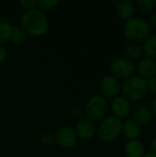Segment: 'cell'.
Instances as JSON below:
<instances>
[{
    "mask_svg": "<svg viewBox=\"0 0 156 157\" xmlns=\"http://www.w3.org/2000/svg\"><path fill=\"white\" fill-rule=\"evenodd\" d=\"M122 121L115 116L106 118L98 128L99 138L105 143L113 142L122 132Z\"/></svg>",
    "mask_w": 156,
    "mask_h": 157,
    "instance_id": "4",
    "label": "cell"
},
{
    "mask_svg": "<svg viewBox=\"0 0 156 157\" xmlns=\"http://www.w3.org/2000/svg\"><path fill=\"white\" fill-rule=\"evenodd\" d=\"M125 57L131 62L140 61L143 58V51L141 46L134 42H129L124 47Z\"/></svg>",
    "mask_w": 156,
    "mask_h": 157,
    "instance_id": "16",
    "label": "cell"
},
{
    "mask_svg": "<svg viewBox=\"0 0 156 157\" xmlns=\"http://www.w3.org/2000/svg\"><path fill=\"white\" fill-rule=\"evenodd\" d=\"M60 1L58 0H40L38 1V6L44 10H50L53 7H55L57 5H59Z\"/></svg>",
    "mask_w": 156,
    "mask_h": 157,
    "instance_id": "21",
    "label": "cell"
},
{
    "mask_svg": "<svg viewBox=\"0 0 156 157\" xmlns=\"http://www.w3.org/2000/svg\"><path fill=\"white\" fill-rule=\"evenodd\" d=\"M139 76L145 80H150L156 76V62L154 59L142 58L137 64Z\"/></svg>",
    "mask_w": 156,
    "mask_h": 157,
    "instance_id": "11",
    "label": "cell"
},
{
    "mask_svg": "<svg viewBox=\"0 0 156 157\" xmlns=\"http://www.w3.org/2000/svg\"><path fill=\"white\" fill-rule=\"evenodd\" d=\"M22 26L24 31L32 36H40L44 34L48 29V21L46 17L38 9L27 11L22 17Z\"/></svg>",
    "mask_w": 156,
    "mask_h": 157,
    "instance_id": "2",
    "label": "cell"
},
{
    "mask_svg": "<svg viewBox=\"0 0 156 157\" xmlns=\"http://www.w3.org/2000/svg\"><path fill=\"white\" fill-rule=\"evenodd\" d=\"M57 142L63 149H71L76 144V133L70 127H63L57 132Z\"/></svg>",
    "mask_w": 156,
    "mask_h": 157,
    "instance_id": "10",
    "label": "cell"
},
{
    "mask_svg": "<svg viewBox=\"0 0 156 157\" xmlns=\"http://www.w3.org/2000/svg\"><path fill=\"white\" fill-rule=\"evenodd\" d=\"M76 132L82 139H89L94 135L95 126L89 121H81L76 126Z\"/></svg>",
    "mask_w": 156,
    "mask_h": 157,
    "instance_id": "17",
    "label": "cell"
},
{
    "mask_svg": "<svg viewBox=\"0 0 156 157\" xmlns=\"http://www.w3.org/2000/svg\"><path fill=\"white\" fill-rule=\"evenodd\" d=\"M135 5L131 1L123 0L120 1L116 6V11L119 17L122 19L128 20L131 17H133V15L135 13Z\"/></svg>",
    "mask_w": 156,
    "mask_h": 157,
    "instance_id": "13",
    "label": "cell"
},
{
    "mask_svg": "<svg viewBox=\"0 0 156 157\" xmlns=\"http://www.w3.org/2000/svg\"><path fill=\"white\" fill-rule=\"evenodd\" d=\"M20 4L22 5V6L24 8L31 10V9H33V7L37 4V2L34 0H22V1H20Z\"/></svg>",
    "mask_w": 156,
    "mask_h": 157,
    "instance_id": "23",
    "label": "cell"
},
{
    "mask_svg": "<svg viewBox=\"0 0 156 157\" xmlns=\"http://www.w3.org/2000/svg\"><path fill=\"white\" fill-rule=\"evenodd\" d=\"M108 109L106 99L99 95L93 96L86 104V114L91 120H100L106 114Z\"/></svg>",
    "mask_w": 156,
    "mask_h": 157,
    "instance_id": "6",
    "label": "cell"
},
{
    "mask_svg": "<svg viewBox=\"0 0 156 157\" xmlns=\"http://www.w3.org/2000/svg\"><path fill=\"white\" fill-rule=\"evenodd\" d=\"M122 132L129 141L138 140L142 134V128L134 121L128 120L122 125Z\"/></svg>",
    "mask_w": 156,
    "mask_h": 157,
    "instance_id": "12",
    "label": "cell"
},
{
    "mask_svg": "<svg viewBox=\"0 0 156 157\" xmlns=\"http://www.w3.org/2000/svg\"><path fill=\"white\" fill-rule=\"evenodd\" d=\"M9 39L11 40V41L14 44L22 45L26 40V33H25L24 29H22L21 28L13 27L12 30H11V33H10Z\"/></svg>",
    "mask_w": 156,
    "mask_h": 157,
    "instance_id": "18",
    "label": "cell"
},
{
    "mask_svg": "<svg viewBox=\"0 0 156 157\" xmlns=\"http://www.w3.org/2000/svg\"><path fill=\"white\" fill-rule=\"evenodd\" d=\"M149 24L151 26V28H154L156 29V12H154L151 16H150V18H149Z\"/></svg>",
    "mask_w": 156,
    "mask_h": 157,
    "instance_id": "25",
    "label": "cell"
},
{
    "mask_svg": "<svg viewBox=\"0 0 156 157\" xmlns=\"http://www.w3.org/2000/svg\"><path fill=\"white\" fill-rule=\"evenodd\" d=\"M6 51L5 50V48L0 46V64L6 60Z\"/></svg>",
    "mask_w": 156,
    "mask_h": 157,
    "instance_id": "26",
    "label": "cell"
},
{
    "mask_svg": "<svg viewBox=\"0 0 156 157\" xmlns=\"http://www.w3.org/2000/svg\"><path fill=\"white\" fill-rule=\"evenodd\" d=\"M138 9L143 13H150L156 7V0H139L136 2Z\"/></svg>",
    "mask_w": 156,
    "mask_h": 157,
    "instance_id": "19",
    "label": "cell"
},
{
    "mask_svg": "<svg viewBox=\"0 0 156 157\" xmlns=\"http://www.w3.org/2000/svg\"><path fill=\"white\" fill-rule=\"evenodd\" d=\"M109 70L111 72V75L119 79H128L129 77L133 75L135 65L133 62L127 59L126 57H119L114 59L110 65Z\"/></svg>",
    "mask_w": 156,
    "mask_h": 157,
    "instance_id": "5",
    "label": "cell"
},
{
    "mask_svg": "<svg viewBox=\"0 0 156 157\" xmlns=\"http://www.w3.org/2000/svg\"><path fill=\"white\" fill-rule=\"evenodd\" d=\"M143 157H156V153H154V152L145 153V155H143Z\"/></svg>",
    "mask_w": 156,
    "mask_h": 157,
    "instance_id": "29",
    "label": "cell"
},
{
    "mask_svg": "<svg viewBox=\"0 0 156 157\" xmlns=\"http://www.w3.org/2000/svg\"><path fill=\"white\" fill-rule=\"evenodd\" d=\"M152 32L149 22L143 17H133L126 20L123 28V33L130 42H143Z\"/></svg>",
    "mask_w": 156,
    "mask_h": 157,
    "instance_id": "1",
    "label": "cell"
},
{
    "mask_svg": "<svg viewBox=\"0 0 156 157\" xmlns=\"http://www.w3.org/2000/svg\"><path fill=\"white\" fill-rule=\"evenodd\" d=\"M148 91L147 80L139 75H132L126 79L121 86L122 97L130 102L142 99Z\"/></svg>",
    "mask_w": 156,
    "mask_h": 157,
    "instance_id": "3",
    "label": "cell"
},
{
    "mask_svg": "<svg viewBox=\"0 0 156 157\" xmlns=\"http://www.w3.org/2000/svg\"><path fill=\"white\" fill-rule=\"evenodd\" d=\"M131 120L140 126H147L153 121V113L150 109L144 105H137L131 110Z\"/></svg>",
    "mask_w": 156,
    "mask_h": 157,
    "instance_id": "9",
    "label": "cell"
},
{
    "mask_svg": "<svg viewBox=\"0 0 156 157\" xmlns=\"http://www.w3.org/2000/svg\"><path fill=\"white\" fill-rule=\"evenodd\" d=\"M147 85H148V91H150L152 94L156 96V76L148 80Z\"/></svg>",
    "mask_w": 156,
    "mask_h": 157,
    "instance_id": "22",
    "label": "cell"
},
{
    "mask_svg": "<svg viewBox=\"0 0 156 157\" xmlns=\"http://www.w3.org/2000/svg\"><path fill=\"white\" fill-rule=\"evenodd\" d=\"M125 154L127 157H143L145 147L140 140H131L125 144Z\"/></svg>",
    "mask_w": 156,
    "mask_h": 157,
    "instance_id": "14",
    "label": "cell"
},
{
    "mask_svg": "<svg viewBox=\"0 0 156 157\" xmlns=\"http://www.w3.org/2000/svg\"><path fill=\"white\" fill-rule=\"evenodd\" d=\"M143 55L145 58L154 59L156 57V34H151L142 45Z\"/></svg>",
    "mask_w": 156,
    "mask_h": 157,
    "instance_id": "15",
    "label": "cell"
},
{
    "mask_svg": "<svg viewBox=\"0 0 156 157\" xmlns=\"http://www.w3.org/2000/svg\"><path fill=\"white\" fill-rule=\"evenodd\" d=\"M149 109H150V110H151V112L153 113V115L154 114H155L156 115V97L155 98H154L151 101H150V104H149V107H148Z\"/></svg>",
    "mask_w": 156,
    "mask_h": 157,
    "instance_id": "24",
    "label": "cell"
},
{
    "mask_svg": "<svg viewBox=\"0 0 156 157\" xmlns=\"http://www.w3.org/2000/svg\"><path fill=\"white\" fill-rule=\"evenodd\" d=\"M100 88L105 97L108 98H115L121 91V85L116 77L106 75L101 81Z\"/></svg>",
    "mask_w": 156,
    "mask_h": 157,
    "instance_id": "7",
    "label": "cell"
},
{
    "mask_svg": "<svg viewBox=\"0 0 156 157\" xmlns=\"http://www.w3.org/2000/svg\"><path fill=\"white\" fill-rule=\"evenodd\" d=\"M155 129H156V123H155Z\"/></svg>",
    "mask_w": 156,
    "mask_h": 157,
    "instance_id": "30",
    "label": "cell"
},
{
    "mask_svg": "<svg viewBox=\"0 0 156 157\" xmlns=\"http://www.w3.org/2000/svg\"><path fill=\"white\" fill-rule=\"evenodd\" d=\"M43 139H46L45 141H42L45 144H51V143L52 142V137L51 136V134H46V135H44Z\"/></svg>",
    "mask_w": 156,
    "mask_h": 157,
    "instance_id": "28",
    "label": "cell"
},
{
    "mask_svg": "<svg viewBox=\"0 0 156 157\" xmlns=\"http://www.w3.org/2000/svg\"><path fill=\"white\" fill-rule=\"evenodd\" d=\"M12 28L8 22H0V42H5L9 39Z\"/></svg>",
    "mask_w": 156,
    "mask_h": 157,
    "instance_id": "20",
    "label": "cell"
},
{
    "mask_svg": "<svg viewBox=\"0 0 156 157\" xmlns=\"http://www.w3.org/2000/svg\"><path fill=\"white\" fill-rule=\"evenodd\" d=\"M150 149L151 152L156 153V136L152 139V141L150 142Z\"/></svg>",
    "mask_w": 156,
    "mask_h": 157,
    "instance_id": "27",
    "label": "cell"
},
{
    "mask_svg": "<svg viewBox=\"0 0 156 157\" xmlns=\"http://www.w3.org/2000/svg\"><path fill=\"white\" fill-rule=\"evenodd\" d=\"M111 109L113 113L115 114V117L120 120L126 119L131 113V102L122 96H118L113 99Z\"/></svg>",
    "mask_w": 156,
    "mask_h": 157,
    "instance_id": "8",
    "label": "cell"
}]
</instances>
